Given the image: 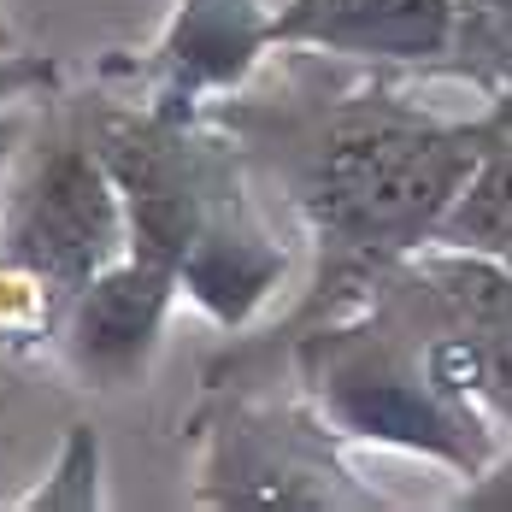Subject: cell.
<instances>
[{
  "label": "cell",
  "mask_w": 512,
  "mask_h": 512,
  "mask_svg": "<svg viewBox=\"0 0 512 512\" xmlns=\"http://www.w3.org/2000/svg\"><path fill=\"white\" fill-rule=\"evenodd\" d=\"M501 148L489 124H418V118H342L301 159V206L312 230L359 259L418 254L436 242L471 171Z\"/></svg>",
  "instance_id": "1"
},
{
  "label": "cell",
  "mask_w": 512,
  "mask_h": 512,
  "mask_svg": "<svg viewBox=\"0 0 512 512\" xmlns=\"http://www.w3.org/2000/svg\"><path fill=\"white\" fill-rule=\"evenodd\" d=\"M307 371L318 389V407H324V424H336L342 436L407 448V454H436L448 465L483 460L465 389L448 377V365L436 354L418 365L407 354L359 348L330 330L307 348Z\"/></svg>",
  "instance_id": "2"
},
{
  "label": "cell",
  "mask_w": 512,
  "mask_h": 512,
  "mask_svg": "<svg viewBox=\"0 0 512 512\" xmlns=\"http://www.w3.org/2000/svg\"><path fill=\"white\" fill-rule=\"evenodd\" d=\"M0 248L36 265L71 307V295L130 248L124 195H118V177L101 159V148L65 142L36 159L24 183L6 195Z\"/></svg>",
  "instance_id": "3"
},
{
  "label": "cell",
  "mask_w": 512,
  "mask_h": 512,
  "mask_svg": "<svg viewBox=\"0 0 512 512\" xmlns=\"http://www.w3.org/2000/svg\"><path fill=\"white\" fill-rule=\"evenodd\" d=\"M177 295H183L177 265L124 248L106 271H95L71 295L53 348L65 354L77 383H89V389H124L159 354V336H165V318L177 307Z\"/></svg>",
  "instance_id": "4"
},
{
  "label": "cell",
  "mask_w": 512,
  "mask_h": 512,
  "mask_svg": "<svg viewBox=\"0 0 512 512\" xmlns=\"http://www.w3.org/2000/svg\"><path fill=\"white\" fill-rule=\"evenodd\" d=\"M212 507H371L354 477L318 448L307 424L283 412H236L212 430L201 471Z\"/></svg>",
  "instance_id": "5"
},
{
  "label": "cell",
  "mask_w": 512,
  "mask_h": 512,
  "mask_svg": "<svg viewBox=\"0 0 512 512\" xmlns=\"http://www.w3.org/2000/svg\"><path fill=\"white\" fill-rule=\"evenodd\" d=\"M289 277V248L271 236V224L254 212V201L242 195V183L230 177L212 206H206L195 242L177 259V283L195 307L224 324V330H242Z\"/></svg>",
  "instance_id": "6"
},
{
  "label": "cell",
  "mask_w": 512,
  "mask_h": 512,
  "mask_svg": "<svg viewBox=\"0 0 512 512\" xmlns=\"http://www.w3.org/2000/svg\"><path fill=\"white\" fill-rule=\"evenodd\" d=\"M454 36L460 0H283L271 12V48H312L383 65L442 59Z\"/></svg>",
  "instance_id": "7"
},
{
  "label": "cell",
  "mask_w": 512,
  "mask_h": 512,
  "mask_svg": "<svg viewBox=\"0 0 512 512\" xmlns=\"http://www.w3.org/2000/svg\"><path fill=\"white\" fill-rule=\"evenodd\" d=\"M271 12L277 6L265 0H183L148 59V83H154L148 106L195 118L206 95L236 89L271 53Z\"/></svg>",
  "instance_id": "8"
},
{
  "label": "cell",
  "mask_w": 512,
  "mask_h": 512,
  "mask_svg": "<svg viewBox=\"0 0 512 512\" xmlns=\"http://www.w3.org/2000/svg\"><path fill=\"white\" fill-rule=\"evenodd\" d=\"M436 242L442 248H471V254H501V259L512 254V142H501L471 171V183L460 189V201L448 206Z\"/></svg>",
  "instance_id": "9"
},
{
  "label": "cell",
  "mask_w": 512,
  "mask_h": 512,
  "mask_svg": "<svg viewBox=\"0 0 512 512\" xmlns=\"http://www.w3.org/2000/svg\"><path fill=\"white\" fill-rule=\"evenodd\" d=\"M59 324H65V295L36 265L0 248V348H12V354L53 348Z\"/></svg>",
  "instance_id": "10"
},
{
  "label": "cell",
  "mask_w": 512,
  "mask_h": 512,
  "mask_svg": "<svg viewBox=\"0 0 512 512\" xmlns=\"http://www.w3.org/2000/svg\"><path fill=\"white\" fill-rule=\"evenodd\" d=\"M24 507H101V442L89 424H71L59 460H53L48 483L36 495H24Z\"/></svg>",
  "instance_id": "11"
},
{
  "label": "cell",
  "mask_w": 512,
  "mask_h": 512,
  "mask_svg": "<svg viewBox=\"0 0 512 512\" xmlns=\"http://www.w3.org/2000/svg\"><path fill=\"white\" fill-rule=\"evenodd\" d=\"M59 83V65L42 59V53H0V112L36 89H53Z\"/></svg>",
  "instance_id": "12"
},
{
  "label": "cell",
  "mask_w": 512,
  "mask_h": 512,
  "mask_svg": "<svg viewBox=\"0 0 512 512\" xmlns=\"http://www.w3.org/2000/svg\"><path fill=\"white\" fill-rule=\"evenodd\" d=\"M477 6H483V18H489L501 36H512V0H477Z\"/></svg>",
  "instance_id": "13"
},
{
  "label": "cell",
  "mask_w": 512,
  "mask_h": 512,
  "mask_svg": "<svg viewBox=\"0 0 512 512\" xmlns=\"http://www.w3.org/2000/svg\"><path fill=\"white\" fill-rule=\"evenodd\" d=\"M6 142H12V124H0V165H6Z\"/></svg>",
  "instance_id": "14"
},
{
  "label": "cell",
  "mask_w": 512,
  "mask_h": 512,
  "mask_svg": "<svg viewBox=\"0 0 512 512\" xmlns=\"http://www.w3.org/2000/svg\"><path fill=\"white\" fill-rule=\"evenodd\" d=\"M507 265H512V254H507Z\"/></svg>",
  "instance_id": "15"
}]
</instances>
